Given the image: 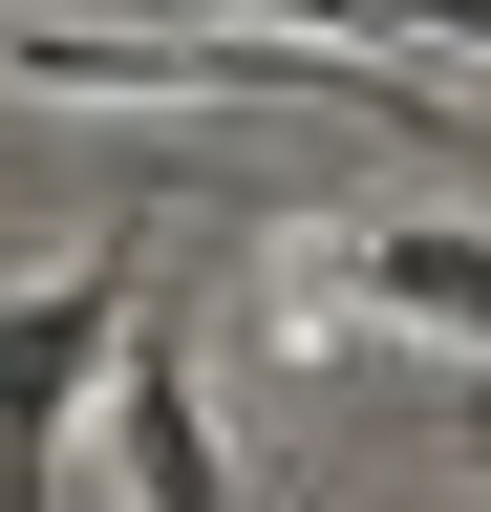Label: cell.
<instances>
[{"label": "cell", "instance_id": "1", "mask_svg": "<svg viewBox=\"0 0 491 512\" xmlns=\"http://www.w3.org/2000/svg\"><path fill=\"white\" fill-rule=\"evenodd\" d=\"M129 235H171V214H107V256H65L43 299H0V512H43V470H65V427L107 406V363H129Z\"/></svg>", "mask_w": 491, "mask_h": 512}, {"label": "cell", "instance_id": "2", "mask_svg": "<svg viewBox=\"0 0 491 512\" xmlns=\"http://www.w3.org/2000/svg\"><path fill=\"white\" fill-rule=\"evenodd\" d=\"M299 320H427V342H491V235H321V256H299Z\"/></svg>", "mask_w": 491, "mask_h": 512}, {"label": "cell", "instance_id": "3", "mask_svg": "<svg viewBox=\"0 0 491 512\" xmlns=\"http://www.w3.org/2000/svg\"><path fill=\"white\" fill-rule=\"evenodd\" d=\"M107 448H129V491L150 512H235V448H214V384L171 320H129V363H107Z\"/></svg>", "mask_w": 491, "mask_h": 512}]
</instances>
